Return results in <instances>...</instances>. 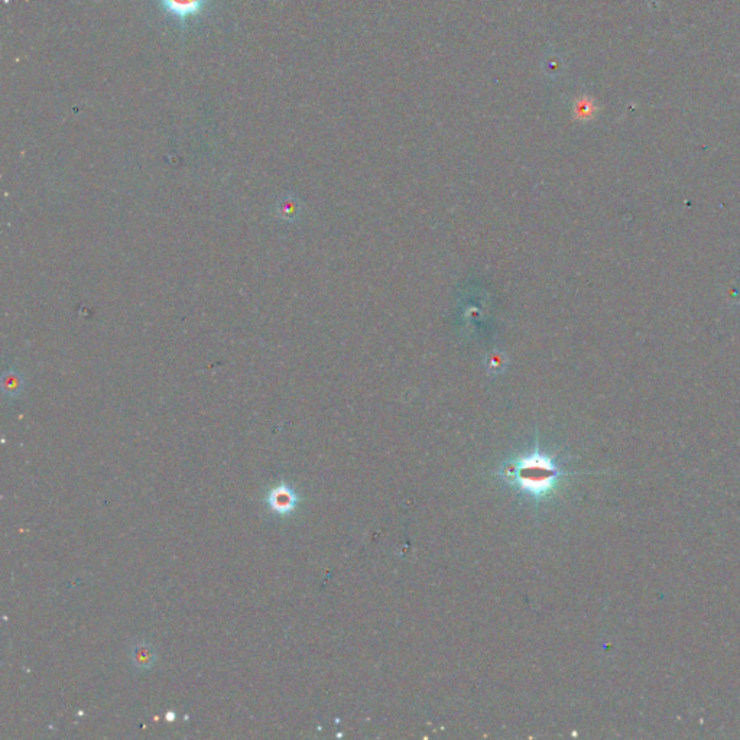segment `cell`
Masks as SVG:
<instances>
[{"instance_id": "obj_1", "label": "cell", "mask_w": 740, "mask_h": 740, "mask_svg": "<svg viewBox=\"0 0 740 740\" xmlns=\"http://www.w3.org/2000/svg\"><path fill=\"white\" fill-rule=\"evenodd\" d=\"M573 475L563 469L559 455L542 450L538 443L532 450L506 460L495 472L503 484L535 508L555 498L564 480Z\"/></svg>"}, {"instance_id": "obj_2", "label": "cell", "mask_w": 740, "mask_h": 740, "mask_svg": "<svg viewBox=\"0 0 740 740\" xmlns=\"http://www.w3.org/2000/svg\"><path fill=\"white\" fill-rule=\"evenodd\" d=\"M161 11L172 18L182 29H187L189 23L198 19L213 0H155Z\"/></svg>"}, {"instance_id": "obj_3", "label": "cell", "mask_w": 740, "mask_h": 740, "mask_svg": "<svg viewBox=\"0 0 740 740\" xmlns=\"http://www.w3.org/2000/svg\"><path fill=\"white\" fill-rule=\"evenodd\" d=\"M269 509L278 516H288L294 513L299 503L297 491L287 483H280L272 487L266 498Z\"/></svg>"}, {"instance_id": "obj_4", "label": "cell", "mask_w": 740, "mask_h": 740, "mask_svg": "<svg viewBox=\"0 0 740 740\" xmlns=\"http://www.w3.org/2000/svg\"><path fill=\"white\" fill-rule=\"evenodd\" d=\"M157 655L153 648L148 643H138L133 646L132 650V662L136 669L139 671H148L155 664Z\"/></svg>"}, {"instance_id": "obj_5", "label": "cell", "mask_w": 740, "mask_h": 740, "mask_svg": "<svg viewBox=\"0 0 740 740\" xmlns=\"http://www.w3.org/2000/svg\"><path fill=\"white\" fill-rule=\"evenodd\" d=\"M4 390L6 395H9L11 398H15L18 396L22 389H23V379H22V375L15 372V370H8V372L4 374Z\"/></svg>"}, {"instance_id": "obj_6", "label": "cell", "mask_w": 740, "mask_h": 740, "mask_svg": "<svg viewBox=\"0 0 740 740\" xmlns=\"http://www.w3.org/2000/svg\"><path fill=\"white\" fill-rule=\"evenodd\" d=\"M278 215L282 219L291 220L294 215H297V201H294L290 197L282 198L280 201V205H278Z\"/></svg>"}]
</instances>
